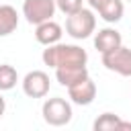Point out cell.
<instances>
[{
    "instance_id": "cell-1",
    "label": "cell",
    "mask_w": 131,
    "mask_h": 131,
    "mask_svg": "<svg viewBox=\"0 0 131 131\" xmlns=\"http://www.w3.org/2000/svg\"><path fill=\"white\" fill-rule=\"evenodd\" d=\"M43 63L49 68H63V66H86L88 53L78 47V45H68V43H53L43 49Z\"/></svg>"
},
{
    "instance_id": "cell-2",
    "label": "cell",
    "mask_w": 131,
    "mask_h": 131,
    "mask_svg": "<svg viewBox=\"0 0 131 131\" xmlns=\"http://www.w3.org/2000/svg\"><path fill=\"white\" fill-rule=\"evenodd\" d=\"M96 29V16L88 8H80L66 18V33L72 39H88Z\"/></svg>"
},
{
    "instance_id": "cell-3",
    "label": "cell",
    "mask_w": 131,
    "mask_h": 131,
    "mask_svg": "<svg viewBox=\"0 0 131 131\" xmlns=\"http://www.w3.org/2000/svg\"><path fill=\"white\" fill-rule=\"evenodd\" d=\"M43 121L51 127H63L72 121V104L61 98V96H53V98H47L43 102Z\"/></svg>"
},
{
    "instance_id": "cell-4",
    "label": "cell",
    "mask_w": 131,
    "mask_h": 131,
    "mask_svg": "<svg viewBox=\"0 0 131 131\" xmlns=\"http://www.w3.org/2000/svg\"><path fill=\"white\" fill-rule=\"evenodd\" d=\"M55 10H57L55 0H25L23 2V16L27 18L29 25L51 20Z\"/></svg>"
},
{
    "instance_id": "cell-5",
    "label": "cell",
    "mask_w": 131,
    "mask_h": 131,
    "mask_svg": "<svg viewBox=\"0 0 131 131\" xmlns=\"http://www.w3.org/2000/svg\"><path fill=\"white\" fill-rule=\"evenodd\" d=\"M102 66L108 72H115L119 76L129 78L131 76V49L125 45H119L113 51L102 53Z\"/></svg>"
},
{
    "instance_id": "cell-6",
    "label": "cell",
    "mask_w": 131,
    "mask_h": 131,
    "mask_svg": "<svg viewBox=\"0 0 131 131\" xmlns=\"http://www.w3.org/2000/svg\"><path fill=\"white\" fill-rule=\"evenodd\" d=\"M23 92L29 98H43L49 92V76L41 70H33L23 78Z\"/></svg>"
},
{
    "instance_id": "cell-7",
    "label": "cell",
    "mask_w": 131,
    "mask_h": 131,
    "mask_svg": "<svg viewBox=\"0 0 131 131\" xmlns=\"http://www.w3.org/2000/svg\"><path fill=\"white\" fill-rule=\"evenodd\" d=\"M68 96H70V100H72L74 104L88 106V104H92V100L96 98V84H94V82L90 80V76H88V78H84V80L68 86Z\"/></svg>"
},
{
    "instance_id": "cell-8",
    "label": "cell",
    "mask_w": 131,
    "mask_h": 131,
    "mask_svg": "<svg viewBox=\"0 0 131 131\" xmlns=\"http://www.w3.org/2000/svg\"><path fill=\"white\" fill-rule=\"evenodd\" d=\"M61 35H63V31L55 20H45V23L35 25V39L45 47L53 45V43H59Z\"/></svg>"
},
{
    "instance_id": "cell-9",
    "label": "cell",
    "mask_w": 131,
    "mask_h": 131,
    "mask_svg": "<svg viewBox=\"0 0 131 131\" xmlns=\"http://www.w3.org/2000/svg\"><path fill=\"white\" fill-rule=\"evenodd\" d=\"M119 45H123V37H121V33H119L117 29H111V27L100 29V31L96 33V37H94V47H96L100 53L113 51V49L119 47Z\"/></svg>"
},
{
    "instance_id": "cell-10",
    "label": "cell",
    "mask_w": 131,
    "mask_h": 131,
    "mask_svg": "<svg viewBox=\"0 0 131 131\" xmlns=\"http://www.w3.org/2000/svg\"><path fill=\"white\" fill-rule=\"evenodd\" d=\"M88 78V68L86 66H63V68H55V80L61 86H72L80 80Z\"/></svg>"
},
{
    "instance_id": "cell-11",
    "label": "cell",
    "mask_w": 131,
    "mask_h": 131,
    "mask_svg": "<svg viewBox=\"0 0 131 131\" xmlns=\"http://www.w3.org/2000/svg\"><path fill=\"white\" fill-rule=\"evenodd\" d=\"M18 27L16 8L10 4H0V37H8Z\"/></svg>"
},
{
    "instance_id": "cell-12",
    "label": "cell",
    "mask_w": 131,
    "mask_h": 131,
    "mask_svg": "<svg viewBox=\"0 0 131 131\" xmlns=\"http://www.w3.org/2000/svg\"><path fill=\"white\" fill-rule=\"evenodd\" d=\"M123 12H125L123 0H104L98 8L100 18L106 20V23H119L123 18Z\"/></svg>"
},
{
    "instance_id": "cell-13",
    "label": "cell",
    "mask_w": 131,
    "mask_h": 131,
    "mask_svg": "<svg viewBox=\"0 0 131 131\" xmlns=\"http://www.w3.org/2000/svg\"><path fill=\"white\" fill-rule=\"evenodd\" d=\"M121 127V117L115 113H102L94 121V131H119Z\"/></svg>"
},
{
    "instance_id": "cell-14",
    "label": "cell",
    "mask_w": 131,
    "mask_h": 131,
    "mask_svg": "<svg viewBox=\"0 0 131 131\" xmlns=\"http://www.w3.org/2000/svg\"><path fill=\"white\" fill-rule=\"evenodd\" d=\"M18 82V74L10 63H0V92L12 90Z\"/></svg>"
},
{
    "instance_id": "cell-15",
    "label": "cell",
    "mask_w": 131,
    "mask_h": 131,
    "mask_svg": "<svg viewBox=\"0 0 131 131\" xmlns=\"http://www.w3.org/2000/svg\"><path fill=\"white\" fill-rule=\"evenodd\" d=\"M82 2H84V0H55L57 8H59L66 16L72 14V12H76V10H80V8H82Z\"/></svg>"
},
{
    "instance_id": "cell-16",
    "label": "cell",
    "mask_w": 131,
    "mask_h": 131,
    "mask_svg": "<svg viewBox=\"0 0 131 131\" xmlns=\"http://www.w3.org/2000/svg\"><path fill=\"white\" fill-rule=\"evenodd\" d=\"M102 2H104V0H88V4H90V8H94V10H98Z\"/></svg>"
},
{
    "instance_id": "cell-17",
    "label": "cell",
    "mask_w": 131,
    "mask_h": 131,
    "mask_svg": "<svg viewBox=\"0 0 131 131\" xmlns=\"http://www.w3.org/2000/svg\"><path fill=\"white\" fill-rule=\"evenodd\" d=\"M4 111H6V100H4V96L0 94V117L4 115Z\"/></svg>"
},
{
    "instance_id": "cell-18",
    "label": "cell",
    "mask_w": 131,
    "mask_h": 131,
    "mask_svg": "<svg viewBox=\"0 0 131 131\" xmlns=\"http://www.w3.org/2000/svg\"><path fill=\"white\" fill-rule=\"evenodd\" d=\"M129 2H131V0H129Z\"/></svg>"
}]
</instances>
